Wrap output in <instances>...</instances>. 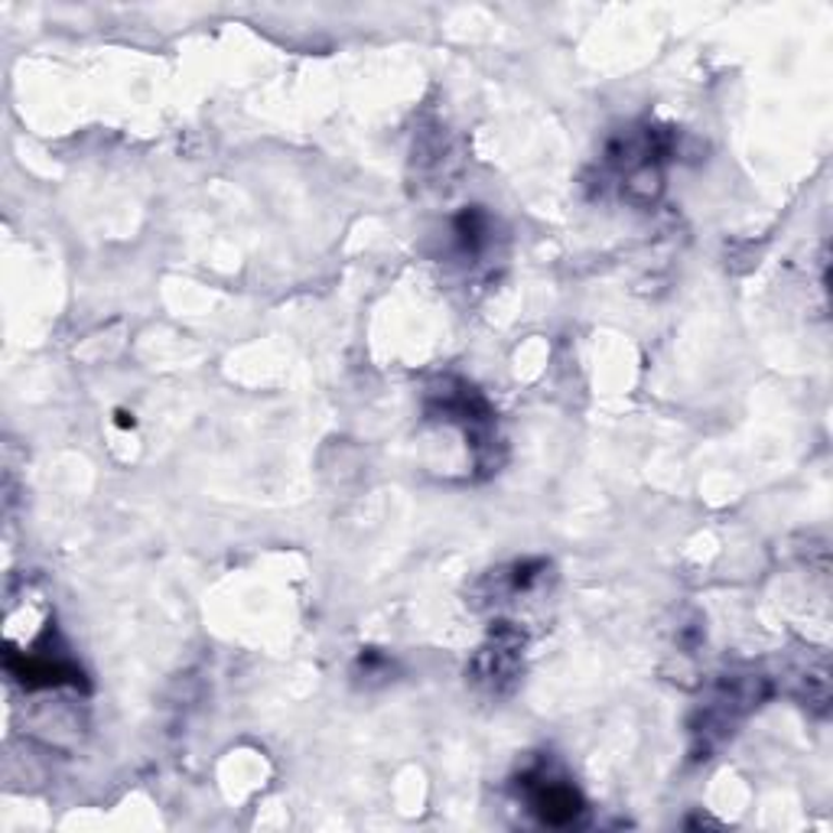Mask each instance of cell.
<instances>
[{"instance_id":"cell-1","label":"cell","mask_w":833,"mask_h":833,"mask_svg":"<svg viewBox=\"0 0 833 833\" xmlns=\"http://www.w3.org/2000/svg\"><path fill=\"white\" fill-rule=\"evenodd\" d=\"M534 808L541 811V818L547 824H567L573 821L583 808H580V798L570 785H560V782H547L538 798H534Z\"/></svg>"}]
</instances>
